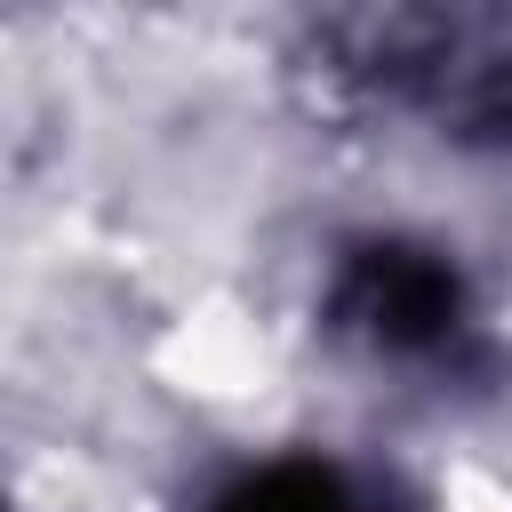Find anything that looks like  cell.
<instances>
[{
	"mask_svg": "<svg viewBox=\"0 0 512 512\" xmlns=\"http://www.w3.org/2000/svg\"><path fill=\"white\" fill-rule=\"evenodd\" d=\"M0 512H16V504H8V488H0Z\"/></svg>",
	"mask_w": 512,
	"mask_h": 512,
	"instance_id": "3957f363",
	"label": "cell"
},
{
	"mask_svg": "<svg viewBox=\"0 0 512 512\" xmlns=\"http://www.w3.org/2000/svg\"><path fill=\"white\" fill-rule=\"evenodd\" d=\"M320 328L368 368L432 376L480 344V288L440 232L368 224L328 248L320 272Z\"/></svg>",
	"mask_w": 512,
	"mask_h": 512,
	"instance_id": "6da1fadb",
	"label": "cell"
},
{
	"mask_svg": "<svg viewBox=\"0 0 512 512\" xmlns=\"http://www.w3.org/2000/svg\"><path fill=\"white\" fill-rule=\"evenodd\" d=\"M192 512H384V488L352 472L344 456L280 448V456H240L232 472H216Z\"/></svg>",
	"mask_w": 512,
	"mask_h": 512,
	"instance_id": "7a4b0ae2",
	"label": "cell"
}]
</instances>
